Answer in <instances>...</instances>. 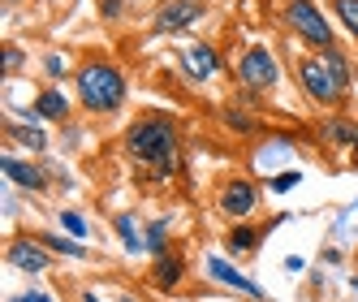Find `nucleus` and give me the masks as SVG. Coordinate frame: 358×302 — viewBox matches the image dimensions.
I'll return each mask as SVG.
<instances>
[{
  "instance_id": "nucleus-1",
  "label": "nucleus",
  "mask_w": 358,
  "mask_h": 302,
  "mask_svg": "<svg viewBox=\"0 0 358 302\" xmlns=\"http://www.w3.org/2000/svg\"><path fill=\"white\" fill-rule=\"evenodd\" d=\"M125 151L130 160L143 164L156 178H169L182 156V138H177V121L169 113H143L130 130H125Z\"/></svg>"
},
{
  "instance_id": "nucleus-2",
  "label": "nucleus",
  "mask_w": 358,
  "mask_h": 302,
  "mask_svg": "<svg viewBox=\"0 0 358 302\" xmlns=\"http://www.w3.org/2000/svg\"><path fill=\"white\" fill-rule=\"evenodd\" d=\"M73 95H78V104L91 113V117H108L125 104V95H130V82H125V73L104 61V57H91L78 65L73 73Z\"/></svg>"
},
{
  "instance_id": "nucleus-3",
  "label": "nucleus",
  "mask_w": 358,
  "mask_h": 302,
  "mask_svg": "<svg viewBox=\"0 0 358 302\" xmlns=\"http://www.w3.org/2000/svg\"><path fill=\"white\" fill-rule=\"evenodd\" d=\"M280 22L289 27V35H298L306 48H337V31H332V22L324 17V9L315 0H285V9H280Z\"/></svg>"
},
{
  "instance_id": "nucleus-4",
  "label": "nucleus",
  "mask_w": 358,
  "mask_h": 302,
  "mask_svg": "<svg viewBox=\"0 0 358 302\" xmlns=\"http://www.w3.org/2000/svg\"><path fill=\"white\" fill-rule=\"evenodd\" d=\"M294 73H298V87H302V95L311 99V104L337 108L341 99H345V91L337 87V78L328 73V65H324L320 57H298V61H294Z\"/></svg>"
},
{
  "instance_id": "nucleus-5",
  "label": "nucleus",
  "mask_w": 358,
  "mask_h": 302,
  "mask_svg": "<svg viewBox=\"0 0 358 302\" xmlns=\"http://www.w3.org/2000/svg\"><path fill=\"white\" fill-rule=\"evenodd\" d=\"M238 82L250 87V91H276L280 82V61L268 43H250L242 61H238Z\"/></svg>"
},
{
  "instance_id": "nucleus-6",
  "label": "nucleus",
  "mask_w": 358,
  "mask_h": 302,
  "mask_svg": "<svg viewBox=\"0 0 358 302\" xmlns=\"http://www.w3.org/2000/svg\"><path fill=\"white\" fill-rule=\"evenodd\" d=\"M259 186H255L250 178H229L216 194V208L229 216V220H250L255 212H259Z\"/></svg>"
},
{
  "instance_id": "nucleus-7",
  "label": "nucleus",
  "mask_w": 358,
  "mask_h": 302,
  "mask_svg": "<svg viewBox=\"0 0 358 302\" xmlns=\"http://www.w3.org/2000/svg\"><path fill=\"white\" fill-rule=\"evenodd\" d=\"M52 259H57V255H52V246H48L39 233H35V238L27 233V238H13V242H9V264H13L17 272L39 276V272L52 268Z\"/></svg>"
},
{
  "instance_id": "nucleus-8",
  "label": "nucleus",
  "mask_w": 358,
  "mask_h": 302,
  "mask_svg": "<svg viewBox=\"0 0 358 302\" xmlns=\"http://www.w3.org/2000/svg\"><path fill=\"white\" fill-rule=\"evenodd\" d=\"M186 281V255L177 246H164L151 255V285H156L160 294H173V289H182Z\"/></svg>"
},
{
  "instance_id": "nucleus-9",
  "label": "nucleus",
  "mask_w": 358,
  "mask_h": 302,
  "mask_svg": "<svg viewBox=\"0 0 358 302\" xmlns=\"http://www.w3.org/2000/svg\"><path fill=\"white\" fill-rule=\"evenodd\" d=\"M203 264H208V276H212L216 285H224V289H234V294H242V298H250V302H264V289L255 285V281H250L246 272H238V268L229 264L224 255H208V259H203Z\"/></svg>"
},
{
  "instance_id": "nucleus-10",
  "label": "nucleus",
  "mask_w": 358,
  "mask_h": 302,
  "mask_svg": "<svg viewBox=\"0 0 358 302\" xmlns=\"http://www.w3.org/2000/svg\"><path fill=\"white\" fill-rule=\"evenodd\" d=\"M203 17V0H169V5L156 13V35H177V31H190L194 22Z\"/></svg>"
},
{
  "instance_id": "nucleus-11",
  "label": "nucleus",
  "mask_w": 358,
  "mask_h": 302,
  "mask_svg": "<svg viewBox=\"0 0 358 302\" xmlns=\"http://www.w3.org/2000/svg\"><path fill=\"white\" fill-rule=\"evenodd\" d=\"M0 168H5V178L17 186V190H27V194H48V173L35 164V160H17L13 151L5 160H0Z\"/></svg>"
},
{
  "instance_id": "nucleus-12",
  "label": "nucleus",
  "mask_w": 358,
  "mask_h": 302,
  "mask_svg": "<svg viewBox=\"0 0 358 302\" xmlns=\"http://www.w3.org/2000/svg\"><path fill=\"white\" fill-rule=\"evenodd\" d=\"M182 69H186L190 82H208V78H216V73H220L216 48H212V43H190L186 52H182Z\"/></svg>"
},
{
  "instance_id": "nucleus-13",
  "label": "nucleus",
  "mask_w": 358,
  "mask_h": 302,
  "mask_svg": "<svg viewBox=\"0 0 358 302\" xmlns=\"http://www.w3.org/2000/svg\"><path fill=\"white\" fill-rule=\"evenodd\" d=\"M272 224H250V220H234V229L224 233V250L229 255H250L255 246H259L268 238Z\"/></svg>"
},
{
  "instance_id": "nucleus-14",
  "label": "nucleus",
  "mask_w": 358,
  "mask_h": 302,
  "mask_svg": "<svg viewBox=\"0 0 358 302\" xmlns=\"http://www.w3.org/2000/svg\"><path fill=\"white\" fill-rule=\"evenodd\" d=\"M31 108H35L43 121H57V125H61V121H69V108H73V104H69V95H65L61 87H48V91L35 95Z\"/></svg>"
},
{
  "instance_id": "nucleus-15",
  "label": "nucleus",
  "mask_w": 358,
  "mask_h": 302,
  "mask_svg": "<svg viewBox=\"0 0 358 302\" xmlns=\"http://www.w3.org/2000/svg\"><path fill=\"white\" fill-rule=\"evenodd\" d=\"M320 134L332 143V147H358V121L354 117H328L324 125H320Z\"/></svg>"
},
{
  "instance_id": "nucleus-16",
  "label": "nucleus",
  "mask_w": 358,
  "mask_h": 302,
  "mask_svg": "<svg viewBox=\"0 0 358 302\" xmlns=\"http://www.w3.org/2000/svg\"><path fill=\"white\" fill-rule=\"evenodd\" d=\"M113 229H117V238H121L125 250H134V255H143V250H147V233H143V224H138L134 212H121L113 220Z\"/></svg>"
},
{
  "instance_id": "nucleus-17",
  "label": "nucleus",
  "mask_w": 358,
  "mask_h": 302,
  "mask_svg": "<svg viewBox=\"0 0 358 302\" xmlns=\"http://www.w3.org/2000/svg\"><path fill=\"white\" fill-rule=\"evenodd\" d=\"M320 61L328 65V73H332V78H337V87H341V91H350L354 73H350V61H345V52H341V48H324V52H320Z\"/></svg>"
},
{
  "instance_id": "nucleus-18",
  "label": "nucleus",
  "mask_w": 358,
  "mask_h": 302,
  "mask_svg": "<svg viewBox=\"0 0 358 302\" xmlns=\"http://www.w3.org/2000/svg\"><path fill=\"white\" fill-rule=\"evenodd\" d=\"M5 130H9V138H17L22 147H31V151H43V147H48V134L39 130V121H31V125H22V121H9Z\"/></svg>"
},
{
  "instance_id": "nucleus-19",
  "label": "nucleus",
  "mask_w": 358,
  "mask_h": 302,
  "mask_svg": "<svg viewBox=\"0 0 358 302\" xmlns=\"http://www.w3.org/2000/svg\"><path fill=\"white\" fill-rule=\"evenodd\" d=\"M48 246H52V255H65V259H87V242L69 238V233H39Z\"/></svg>"
},
{
  "instance_id": "nucleus-20",
  "label": "nucleus",
  "mask_w": 358,
  "mask_h": 302,
  "mask_svg": "<svg viewBox=\"0 0 358 302\" xmlns=\"http://www.w3.org/2000/svg\"><path fill=\"white\" fill-rule=\"evenodd\" d=\"M285 156H294V147L285 138H272V143H264L259 151H255V164H259V168H276Z\"/></svg>"
},
{
  "instance_id": "nucleus-21",
  "label": "nucleus",
  "mask_w": 358,
  "mask_h": 302,
  "mask_svg": "<svg viewBox=\"0 0 358 302\" xmlns=\"http://www.w3.org/2000/svg\"><path fill=\"white\" fill-rule=\"evenodd\" d=\"M220 121H224V130H234V134H255V130H259V121H255L246 108H238V104H229L220 113Z\"/></svg>"
},
{
  "instance_id": "nucleus-22",
  "label": "nucleus",
  "mask_w": 358,
  "mask_h": 302,
  "mask_svg": "<svg viewBox=\"0 0 358 302\" xmlns=\"http://www.w3.org/2000/svg\"><path fill=\"white\" fill-rule=\"evenodd\" d=\"M328 5H332V13H337L341 27L358 39V0H328Z\"/></svg>"
},
{
  "instance_id": "nucleus-23",
  "label": "nucleus",
  "mask_w": 358,
  "mask_h": 302,
  "mask_svg": "<svg viewBox=\"0 0 358 302\" xmlns=\"http://www.w3.org/2000/svg\"><path fill=\"white\" fill-rule=\"evenodd\" d=\"M61 229H65L69 238H78V242H87V233H91V229H87V216H83V212H73V208L61 212Z\"/></svg>"
},
{
  "instance_id": "nucleus-24",
  "label": "nucleus",
  "mask_w": 358,
  "mask_h": 302,
  "mask_svg": "<svg viewBox=\"0 0 358 302\" xmlns=\"http://www.w3.org/2000/svg\"><path fill=\"white\" fill-rule=\"evenodd\" d=\"M169 246V220H151L147 224V250L156 255V250H164Z\"/></svg>"
},
{
  "instance_id": "nucleus-25",
  "label": "nucleus",
  "mask_w": 358,
  "mask_h": 302,
  "mask_svg": "<svg viewBox=\"0 0 358 302\" xmlns=\"http://www.w3.org/2000/svg\"><path fill=\"white\" fill-rule=\"evenodd\" d=\"M43 73L61 82L65 73H69V57H65V52H48V57H43Z\"/></svg>"
},
{
  "instance_id": "nucleus-26",
  "label": "nucleus",
  "mask_w": 358,
  "mask_h": 302,
  "mask_svg": "<svg viewBox=\"0 0 358 302\" xmlns=\"http://www.w3.org/2000/svg\"><path fill=\"white\" fill-rule=\"evenodd\" d=\"M125 13V0H99V17L104 22H117Z\"/></svg>"
},
{
  "instance_id": "nucleus-27",
  "label": "nucleus",
  "mask_w": 358,
  "mask_h": 302,
  "mask_svg": "<svg viewBox=\"0 0 358 302\" xmlns=\"http://www.w3.org/2000/svg\"><path fill=\"white\" fill-rule=\"evenodd\" d=\"M9 302H57V298L43 294V289H27V294H17V298H9Z\"/></svg>"
},
{
  "instance_id": "nucleus-28",
  "label": "nucleus",
  "mask_w": 358,
  "mask_h": 302,
  "mask_svg": "<svg viewBox=\"0 0 358 302\" xmlns=\"http://www.w3.org/2000/svg\"><path fill=\"white\" fill-rule=\"evenodd\" d=\"M294 186H298V173H280V178L272 182V190H276V194H280V190H294Z\"/></svg>"
},
{
  "instance_id": "nucleus-29",
  "label": "nucleus",
  "mask_w": 358,
  "mask_h": 302,
  "mask_svg": "<svg viewBox=\"0 0 358 302\" xmlns=\"http://www.w3.org/2000/svg\"><path fill=\"white\" fill-rule=\"evenodd\" d=\"M17 65H22V52H17V48H13V43H9V48H5V69H9V73H13V69H17Z\"/></svg>"
},
{
  "instance_id": "nucleus-30",
  "label": "nucleus",
  "mask_w": 358,
  "mask_h": 302,
  "mask_svg": "<svg viewBox=\"0 0 358 302\" xmlns=\"http://www.w3.org/2000/svg\"><path fill=\"white\" fill-rule=\"evenodd\" d=\"M83 302H99V294H95V289H87V294H83Z\"/></svg>"
},
{
  "instance_id": "nucleus-31",
  "label": "nucleus",
  "mask_w": 358,
  "mask_h": 302,
  "mask_svg": "<svg viewBox=\"0 0 358 302\" xmlns=\"http://www.w3.org/2000/svg\"><path fill=\"white\" fill-rule=\"evenodd\" d=\"M354 164H358V147H354Z\"/></svg>"
}]
</instances>
